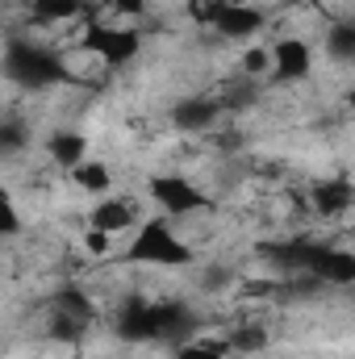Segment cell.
Segmentation results:
<instances>
[{
	"mask_svg": "<svg viewBox=\"0 0 355 359\" xmlns=\"http://www.w3.org/2000/svg\"><path fill=\"white\" fill-rule=\"evenodd\" d=\"M222 113V104L217 100H180L176 113H172V121H176L180 130H205V126H213V117Z\"/></svg>",
	"mask_w": 355,
	"mask_h": 359,
	"instance_id": "obj_11",
	"label": "cell"
},
{
	"mask_svg": "<svg viewBox=\"0 0 355 359\" xmlns=\"http://www.w3.org/2000/svg\"><path fill=\"white\" fill-rule=\"evenodd\" d=\"M226 355H230L226 339H188L172 351V359H226Z\"/></svg>",
	"mask_w": 355,
	"mask_h": 359,
	"instance_id": "obj_16",
	"label": "cell"
},
{
	"mask_svg": "<svg viewBox=\"0 0 355 359\" xmlns=\"http://www.w3.org/2000/svg\"><path fill=\"white\" fill-rule=\"evenodd\" d=\"M309 205H314L318 217H343V213H351V205H355V184L343 176L318 180L314 192H309Z\"/></svg>",
	"mask_w": 355,
	"mask_h": 359,
	"instance_id": "obj_9",
	"label": "cell"
},
{
	"mask_svg": "<svg viewBox=\"0 0 355 359\" xmlns=\"http://www.w3.org/2000/svg\"><path fill=\"white\" fill-rule=\"evenodd\" d=\"M226 343H230V355H255V351L267 347V326L243 322V326H234V330L226 334Z\"/></svg>",
	"mask_w": 355,
	"mask_h": 359,
	"instance_id": "obj_13",
	"label": "cell"
},
{
	"mask_svg": "<svg viewBox=\"0 0 355 359\" xmlns=\"http://www.w3.org/2000/svg\"><path fill=\"white\" fill-rule=\"evenodd\" d=\"M117 339L138 347V343H159V318H155V301H130L117 313Z\"/></svg>",
	"mask_w": 355,
	"mask_h": 359,
	"instance_id": "obj_7",
	"label": "cell"
},
{
	"mask_svg": "<svg viewBox=\"0 0 355 359\" xmlns=\"http://www.w3.org/2000/svg\"><path fill=\"white\" fill-rule=\"evenodd\" d=\"M46 155H51L63 172H76L80 163H88V159H84V155H88V138L76 134V130H59V134H51Z\"/></svg>",
	"mask_w": 355,
	"mask_h": 359,
	"instance_id": "obj_10",
	"label": "cell"
},
{
	"mask_svg": "<svg viewBox=\"0 0 355 359\" xmlns=\"http://www.w3.org/2000/svg\"><path fill=\"white\" fill-rule=\"evenodd\" d=\"M196 17H205V21L213 25V34H217V38H226V42L255 38V34L264 29V21H267L255 4H239V0H217V4H205V13H196Z\"/></svg>",
	"mask_w": 355,
	"mask_h": 359,
	"instance_id": "obj_5",
	"label": "cell"
},
{
	"mask_svg": "<svg viewBox=\"0 0 355 359\" xmlns=\"http://www.w3.org/2000/svg\"><path fill=\"white\" fill-rule=\"evenodd\" d=\"M80 46L96 55L105 67H126V63H134L138 59V50H142V34L138 29H126V25H100L96 17H92L88 25H84V38H80Z\"/></svg>",
	"mask_w": 355,
	"mask_h": 359,
	"instance_id": "obj_3",
	"label": "cell"
},
{
	"mask_svg": "<svg viewBox=\"0 0 355 359\" xmlns=\"http://www.w3.org/2000/svg\"><path fill=\"white\" fill-rule=\"evenodd\" d=\"M126 259L130 264H147V268H188V264H196V251L180 238L176 230L168 226V217L159 213V217H147L134 230V238L126 247Z\"/></svg>",
	"mask_w": 355,
	"mask_h": 359,
	"instance_id": "obj_1",
	"label": "cell"
},
{
	"mask_svg": "<svg viewBox=\"0 0 355 359\" xmlns=\"http://www.w3.org/2000/svg\"><path fill=\"white\" fill-rule=\"evenodd\" d=\"M117 13H126V17H142L147 13V0H109Z\"/></svg>",
	"mask_w": 355,
	"mask_h": 359,
	"instance_id": "obj_21",
	"label": "cell"
},
{
	"mask_svg": "<svg viewBox=\"0 0 355 359\" xmlns=\"http://www.w3.org/2000/svg\"><path fill=\"white\" fill-rule=\"evenodd\" d=\"M314 72V46L305 38H280L272 42V80L276 84H301Z\"/></svg>",
	"mask_w": 355,
	"mask_h": 359,
	"instance_id": "obj_6",
	"label": "cell"
},
{
	"mask_svg": "<svg viewBox=\"0 0 355 359\" xmlns=\"http://www.w3.org/2000/svg\"><path fill=\"white\" fill-rule=\"evenodd\" d=\"M0 230H4V238H13V234L21 230V222H17V209H13V205H4V217H0Z\"/></svg>",
	"mask_w": 355,
	"mask_h": 359,
	"instance_id": "obj_22",
	"label": "cell"
},
{
	"mask_svg": "<svg viewBox=\"0 0 355 359\" xmlns=\"http://www.w3.org/2000/svg\"><path fill=\"white\" fill-rule=\"evenodd\" d=\"M347 113L355 117V88H347Z\"/></svg>",
	"mask_w": 355,
	"mask_h": 359,
	"instance_id": "obj_23",
	"label": "cell"
},
{
	"mask_svg": "<svg viewBox=\"0 0 355 359\" xmlns=\"http://www.w3.org/2000/svg\"><path fill=\"white\" fill-rule=\"evenodd\" d=\"M134 222H138V205H130L126 196H96V205L88 209V226L105 234H121Z\"/></svg>",
	"mask_w": 355,
	"mask_h": 359,
	"instance_id": "obj_8",
	"label": "cell"
},
{
	"mask_svg": "<svg viewBox=\"0 0 355 359\" xmlns=\"http://www.w3.org/2000/svg\"><path fill=\"white\" fill-rule=\"evenodd\" d=\"M155 209L163 217H188V213H209L213 209V196L205 188H196L188 176H155L147 184Z\"/></svg>",
	"mask_w": 355,
	"mask_h": 359,
	"instance_id": "obj_4",
	"label": "cell"
},
{
	"mask_svg": "<svg viewBox=\"0 0 355 359\" xmlns=\"http://www.w3.org/2000/svg\"><path fill=\"white\" fill-rule=\"evenodd\" d=\"M243 76L247 80H267V72H272V46H251V50H243Z\"/></svg>",
	"mask_w": 355,
	"mask_h": 359,
	"instance_id": "obj_17",
	"label": "cell"
},
{
	"mask_svg": "<svg viewBox=\"0 0 355 359\" xmlns=\"http://www.w3.org/2000/svg\"><path fill=\"white\" fill-rule=\"evenodd\" d=\"M84 247H88V255H109V247H113V234H105V230H92L84 234Z\"/></svg>",
	"mask_w": 355,
	"mask_h": 359,
	"instance_id": "obj_20",
	"label": "cell"
},
{
	"mask_svg": "<svg viewBox=\"0 0 355 359\" xmlns=\"http://www.w3.org/2000/svg\"><path fill=\"white\" fill-rule=\"evenodd\" d=\"M326 50H330V59L351 63L355 59V21H335V25H330V34H326Z\"/></svg>",
	"mask_w": 355,
	"mask_h": 359,
	"instance_id": "obj_15",
	"label": "cell"
},
{
	"mask_svg": "<svg viewBox=\"0 0 355 359\" xmlns=\"http://www.w3.org/2000/svg\"><path fill=\"white\" fill-rule=\"evenodd\" d=\"M76 188L80 192H88V196H109V188H113V172H109V163H80L76 172Z\"/></svg>",
	"mask_w": 355,
	"mask_h": 359,
	"instance_id": "obj_14",
	"label": "cell"
},
{
	"mask_svg": "<svg viewBox=\"0 0 355 359\" xmlns=\"http://www.w3.org/2000/svg\"><path fill=\"white\" fill-rule=\"evenodd\" d=\"M255 96H260L255 80H247V76H243L239 84H230V88H226V96H222L217 104H222V113H226V109H234V113H239V109H247V104H251Z\"/></svg>",
	"mask_w": 355,
	"mask_h": 359,
	"instance_id": "obj_18",
	"label": "cell"
},
{
	"mask_svg": "<svg viewBox=\"0 0 355 359\" xmlns=\"http://www.w3.org/2000/svg\"><path fill=\"white\" fill-rule=\"evenodd\" d=\"M21 142H25V130H21V121H13V117H8V121L0 126V147H4L8 155H17V151H21Z\"/></svg>",
	"mask_w": 355,
	"mask_h": 359,
	"instance_id": "obj_19",
	"label": "cell"
},
{
	"mask_svg": "<svg viewBox=\"0 0 355 359\" xmlns=\"http://www.w3.org/2000/svg\"><path fill=\"white\" fill-rule=\"evenodd\" d=\"M84 13V0H29V17L38 25H55V21H72Z\"/></svg>",
	"mask_w": 355,
	"mask_h": 359,
	"instance_id": "obj_12",
	"label": "cell"
},
{
	"mask_svg": "<svg viewBox=\"0 0 355 359\" xmlns=\"http://www.w3.org/2000/svg\"><path fill=\"white\" fill-rule=\"evenodd\" d=\"M4 76H8L17 88H34V92L72 80L67 63H63L55 50H46V46H38V42H17V38L4 46Z\"/></svg>",
	"mask_w": 355,
	"mask_h": 359,
	"instance_id": "obj_2",
	"label": "cell"
}]
</instances>
